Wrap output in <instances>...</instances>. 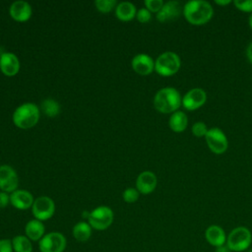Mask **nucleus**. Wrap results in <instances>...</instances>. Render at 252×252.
Segmentation results:
<instances>
[{"label":"nucleus","instance_id":"obj_1","mask_svg":"<svg viewBox=\"0 0 252 252\" xmlns=\"http://www.w3.org/2000/svg\"><path fill=\"white\" fill-rule=\"evenodd\" d=\"M183 15L188 23L194 26L207 24L214 15L212 5L204 0H192L183 7Z\"/></svg>","mask_w":252,"mask_h":252},{"label":"nucleus","instance_id":"obj_2","mask_svg":"<svg viewBox=\"0 0 252 252\" xmlns=\"http://www.w3.org/2000/svg\"><path fill=\"white\" fill-rule=\"evenodd\" d=\"M182 104L179 92L172 87H165L157 92L154 96V106L161 113H173Z\"/></svg>","mask_w":252,"mask_h":252},{"label":"nucleus","instance_id":"obj_3","mask_svg":"<svg viewBox=\"0 0 252 252\" xmlns=\"http://www.w3.org/2000/svg\"><path fill=\"white\" fill-rule=\"evenodd\" d=\"M40 110L38 106L32 102H25L19 105L13 112V122L21 129H30L38 122Z\"/></svg>","mask_w":252,"mask_h":252},{"label":"nucleus","instance_id":"obj_4","mask_svg":"<svg viewBox=\"0 0 252 252\" xmlns=\"http://www.w3.org/2000/svg\"><path fill=\"white\" fill-rule=\"evenodd\" d=\"M225 244L231 252L247 251L252 244V233L245 226H236L228 233Z\"/></svg>","mask_w":252,"mask_h":252},{"label":"nucleus","instance_id":"obj_5","mask_svg":"<svg viewBox=\"0 0 252 252\" xmlns=\"http://www.w3.org/2000/svg\"><path fill=\"white\" fill-rule=\"evenodd\" d=\"M181 67L179 56L172 51H165L158 56L155 61V71L163 77L176 74Z\"/></svg>","mask_w":252,"mask_h":252},{"label":"nucleus","instance_id":"obj_6","mask_svg":"<svg viewBox=\"0 0 252 252\" xmlns=\"http://www.w3.org/2000/svg\"><path fill=\"white\" fill-rule=\"evenodd\" d=\"M114 220L113 211L107 206H98L89 213L88 222L93 229L104 230L108 228Z\"/></svg>","mask_w":252,"mask_h":252},{"label":"nucleus","instance_id":"obj_7","mask_svg":"<svg viewBox=\"0 0 252 252\" xmlns=\"http://www.w3.org/2000/svg\"><path fill=\"white\" fill-rule=\"evenodd\" d=\"M67 246V240L63 233L51 231L45 233L38 241L40 252H64Z\"/></svg>","mask_w":252,"mask_h":252},{"label":"nucleus","instance_id":"obj_8","mask_svg":"<svg viewBox=\"0 0 252 252\" xmlns=\"http://www.w3.org/2000/svg\"><path fill=\"white\" fill-rule=\"evenodd\" d=\"M210 151L216 155H221L228 148V140L222 130L217 127L210 128L205 136Z\"/></svg>","mask_w":252,"mask_h":252},{"label":"nucleus","instance_id":"obj_9","mask_svg":"<svg viewBox=\"0 0 252 252\" xmlns=\"http://www.w3.org/2000/svg\"><path fill=\"white\" fill-rule=\"evenodd\" d=\"M55 213L54 201L48 196H39L34 199L32 206V214L34 219L44 221L53 217Z\"/></svg>","mask_w":252,"mask_h":252},{"label":"nucleus","instance_id":"obj_10","mask_svg":"<svg viewBox=\"0 0 252 252\" xmlns=\"http://www.w3.org/2000/svg\"><path fill=\"white\" fill-rule=\"evenodd\" d=\"M19 177L16 170L8 164L0 165V189L6 193H12L18 189Z\"/></svg>","mask_w":252,"mask_h":252},{"label":"nucleus","instance_id":"obj_11","mask_svg":"<svg viewBox=\"0 0 252 252\" xmlns=\"http://www.w3.org/2000/svg\"><path fill=\"white\" fill-rule=\"evenodd\" d=\"M207 101V93L201 88L189 90L182 97V105L187 110H195L200 108Z\"/></svg>","mask_w":252,"mask_h":252},{"label":"nucleus","instance_id":"obj_12","mask_svg":"<svg viewBox=\"0 0 252 252\" xmlns=\"http://www.w3.org/2000/svg\"><path fill=\"white\" fill-rule=\"evenodd\" d=\"M182 12L183 8L181 7V4L178 1L172 0L163 4L160 11L157 13L156 18L160 23H166L178 19Z\"/></svg>","mask_w":252,"mask_h":252},{"label":"nucleus","instance_id":"obj_13","mask_svg":"<svg viewBox=\"0 0 252 252\" xmlns=\"http://www.w3.org/2000/svg\"><path fill=\"white\" fill-rule=\"evenodd\" d=\"M158 184V178L153 171L145 170L142 171L136 179V189L139 193L150 194L155 191Z\"/></svg>","mask_w":252,"mask_h":252},{"label":"nucleus","instance_id":"obj_14","mask_svg":"<svg viewBox=\"0 0 252 252\" xmlns=\"http://www.w3.org/2000/svg\"><path fill=\"white\" fill-rule=\"evenodd\" d=\"M20 60L12 52H4L0 55V70L8 77L15 76L20 71Z\"/></svg>","mask_w":252,"mask_h":252},{"label":"nucleus","instance_id":"obj_15","mask_svg":"<svg viewBox=\"0 0 252 252\" xmlns=\"http://www.w3.org/2000/svg\"><path fill=\"white\" fill-rule=\"evenodd\" d=\"M133 70L143 76L150 75L155 70V61L153 58L146 53H139L132 59Z\"/></svg>","mask_w":252,"mask_h":252},{"label":"nucleus","instance_id":"obj_16","mask_svg":"<svg viewBox=\"0 0 252 252\" xmlns=\"http://www.w3.org/2000/svg\"><path fill=\"white\" fill-rule=\"evenodd\" d=\"M33 196L31 192L24 189H17L10 195V204L18 210H28L33 204Z\"/></svg>","mask_w":252,"mask_h":252},{"label":"nucleus","instance_id":"obj_17","mask_svg":"<svg viewBox=\"0 0 252 252\" xmlns=\"http://www.w3.org/2000/svg\"><path fill=\"white\" fill-rule=\"evenodd\" d=\"M9 14L11 18L17 22H26L32 17V6L27 1H15L9 8Z\"/></svg>","mask_w":252,"mask_h":252},{"label":"nucleus","instance_id":"obj_18","mask_svg":"<svg viewBox=\"0 0 252 252\" xmlns=\"http://www.w3.org/2000/svg\"><path fill=\"white\" fill-rule=\"evenodd\" d=\"M205 238L210 245L219 247L226 243L227 235L221 226L218 224H211L205 230Z\"/></svg>","mask_w":252,"mask_h":252},{"label":"nucleus","instance_id":"obj_19","mask_svg":"<svg viewBox=\"0 0 252 252\" xmlns=\"http://www.w3.org/2000/svg\"><path fill=\"white\" fill-rule=\"evenodd\" d=\"M45 234V227L42 221L32 219L25 225V235L32 241H39Z\"/></svg>","mask_w":252,"mask_h":252},{"label":"nucleus","instance_id":"obj_20","mask_svg":"<svg viewBox=\"0 0 252 252\" xmlns=\"http://www.w3.org/2000/svg\"><path fill=\"white\" fill-rule=\"evenodd\" d=\"M137 9L135 5L128 1L120 2L115 7V15L116 17L123 22H128L133 20L136 17Z\"/></svg>","mask_w":252,"mask_h":252},{"label":"nucleus","instance_id":"obj_21","mask_svg":"<svg viewBox=\"0 0 252 252\" xmlns=\"http://www.w3.org/2000/svg\"><path fill=\"white\" fill-rule=\"evenodd\" d=\"M168 125L173 132H176V133L183 132L188 125L187 115L185 114V112L180 110L173 112L169 117Z\"/></svg>","mask_w":252,"mask_h":252},{"label":"nucleus","instance_id":"obj_22","mask_svg":"<svg viewBox=\"0 0 252 252\" xmlns=\"http://www.w3.org/2000/svg\"><path fill=\"white\" fill-rule=\"evenodd\" d=\"M93 228L88 221H79L72 228L73 237L79 242H86L92 236Z\"/></svg>","mask_w":252,"mask_h":252},{"label":"nucleus","instance_id":"obj_23","mask_svg":"<svg viewBox=\"0 0 252 252\" xmlns=\"http://www.w3.org/2000/svg\"><path fill=\"white\" fill-rule=\"evenodd\" d=\"M14 252H32V243L26 235L19 234L12 238Z\"/></svg>","mask_w":252,"mask_h":252},{"label":"nucleus","instance_id":"obj_24","mask_svg":"<svg viewBox=\"0 0 252 252\" xmlns=\"http://www.w3.org/2000/svg\"><path fill=\"white\" fill-rule=\"evenodd\" d=\"M41 110L48 117H55L60 112V104L53 98H46L41 101Z\"/></svg>","mask_w":252,"mask_h":252},{"label":"nucleus","instance_id":"obj_25","mask_svg":"<svg viewBox=\"0 0 252 252\" xmlns=\"http://www.w3.org/2000/svg\"><path fill=\"white\" fill-rule=\"evenodd\" d=\"M116 0H95L94 6L97 11L101 13H108L116 7Z\"/></svg>","mask_w":252,"mask_h":252},{"label":"nucleus","instance_id":"obj_26","mask_svg":"<svg viewBox=\"0 0 252 252\" xmlns=\"http://www.w3.org/2000/svg\"><path fill=\"white\" fill-rule=\"evenodd\" d=\"M139 196H140V193L139 191L136 189V188H133V187H129V188H126L122 194V197H123V200L126 202V203H135L138 199H139Z\"/></svg>","mask_w":252,"mask_h":252},{"label":"nucleus","instance_id":"obj_27","mask_svg":"<svg viewBox=\"0 0 252 252\" xmlns=\"http://www.w3.org/2000/svg\"><path fill=\"white\" fill-rule=\"evenodd\" d=\"M208 128H207V125L206 123L202 122V121H198V122H195L192 126V134L195 136V137H198V138H201V137H205L207 132H208Z\"/></svg>","mask_w":252,"mask_h":252},{"label":"nucleus","instance_id":"obj_28","mask_svg":"<svg viewBox=\"0 0 252 252\" xmlns=\"http://www.w3.org/2000/svg\"><path fill=\"white\" fill-rule=\"evenodd\" d=\"M144 4L150 12L158 13L164 3L162 0H145Z\"/></svg>","mask_w":252,"mask_h":252},{"label":"nucleus","instance_id":"obj_29","mask_svg":"<svg viewBox=\"0 0 252 252\" xmlns=\"http://www.w3.org/2000/svg\"><path fill=\"white\" fill-rule=\"evenodd\" d=\"M233 4L238 10L242 12L252 13V0H234Z\"/></svg>","mask_w":252,"mask_h":252},{"label":"nucleus","instance_id":"obj_30","mask_svg":"<svg viewBox=\"0 0 252 252\" xmlns=\"http://www.w3.org/2000/svg\"><path fill=\"white\" fill-rule=\"evenodd\" d=\"M136 18L140 23L145 24V23H148L151 20L152 14L147 8H141V9L138 10V12L136 14Z\"/></svg>","mask_w":252,"mask_h":252},{"label":"nucleus","instance_id":"obj_31","mask_svg":"<svg viewBox=\"0 0 252 252\" xmlns=\"http://www.w3.org/2000/svg\"><path fill=\"white\" fill-rule=\"evenodd\" d=\"M0 252H14L12 246V239L2 238L0 239Z\"/></svg>","mask_w":252,"mask_h":252},{"label":"nucleus","instance_id":"obj_32","mask_svg":"<svg viewBox=\"0 0 252 252\" xmlns=\"http://www.w3.org/2000/svg\"><path fill=\"white\" fill-rule=\"evenodd\" d=\"M10 204V195L8 193L0 191V209L6 208Z\"/></svg>","mask_w":252,"mask_h":252},{"label":"nucleus","instance_id":"obj_33","mask_svg":"<svg viewBox=\"0 0 252 252\" xmlns=\"http://www.w3.org/2000/svg\"><path fill=\"white\" fill-rule=\"evenodd\" d=\"M246 55H247V58L249 60V62L252 64V42L249 43V45L247 46V49H246Z\"/></svg>","mask_w":252,"mask_h":252},{"label":"nucleus","instance_id":"obj_34","mask_svg":"<svg viewBox=\"0 0 252 252\" xmlns=\"http://www.w3.org/2000/svg\"><path fill=\"white\" fill-rule=\"evenodd\" d=\"M215 252H231V250L227 247V245H226V244H224V245H221V246L216 247Z\"/></svg>","mask_w":252,"mask_h":252},{"label":"nucleus","instance_id":"obj_35","mask_svg":"<svg viewBox=\"0 0 252 252\" xmlns=\"http://www.w3.org/2000/svg\"><path fill=\"white\" fill-rule=\"evenodd\" d=\"M215 3L218 4V5H220V6H225V5L230 4L231 1H230V0H216Z\"/></svg>","mask_w":252,"mask_h":252},{"label":"nucleus","instance_id":"obj_36","mask_svg":"<svg viewBox=\"0 0 252 252\" xmlns=\"http://www.w3.org/2000/svg\"><path fill=\"white\" fill-rule=\"evenodd\" d=\"M248 23H249V27L252 29V13H251V15H250V17H249Z\"/></svg>","mask_w":252,"mask_h":252},{"label":"nucleus","instance_id":"obj_37","mask_svg":"<svg viewBox=\"0 0 252 252\" xmlns=\"http://www.w3.org/2000/svg\"><path fill=\"white\" fill-rule=\"evenodd\" d=\"M246 252H252V248H251V249H248Z\"/></svg>","mask_w":252,"mask_h":252}]
</instances>
